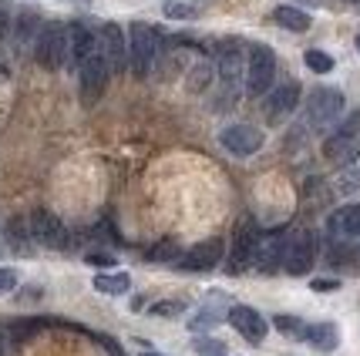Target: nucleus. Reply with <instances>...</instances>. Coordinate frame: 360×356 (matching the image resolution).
<instances>
[{
    "label": "nucleus",
    "mask_w": 360,
    "mask_h": 356,
    "mask_svg": "<svg viewBox=\"0 0 360 356\" xmlns=\"http://www.w3.org/2000/svg\"><path fill=\"white\" fill-rule=\"evenodd\" d=\"M303 61H307V67H310L314 74H330V71H333V58H330L327 51H314V47H310V51L303 54Z\"/></svg>",
    "instance_id": "nucleus-23"
},
{
    "label": "nucleus",
    "mask_w": 360,
    "mask_h": 356,
    "mask_svg": "<svg viewBox=\"0 0 360 356\" xmlns=\"http://www.w3.org/2000/svg\"><path fill=\"white\" fill-rule=\"evenodd\" d=\"M323 155L330 161H337V165H347V161H354L360 155V114H354L337 135H330L323 141Z\"/></svg>",
    "instance_id": "nucleus-6"
},
{
    "label": "nucleus",
    "mask_w": 360,
    "mask_h": 356,
    "mask_svg": "<svg viewBox=\"0 0 360 356\" xmlns=\"http://www.w3.org/2000/svg\"><path fill=\"white\" fill-rule=\"evenodd\" d=\"M105 350H108L111 356H125L122 350H118V343H115V340H105Z\"/></svg>",
    "instance_id": "nucleus-34"
},
{
    "label": "nucleus",
    "mask_w": 360,
    "mask_h": 356,
    "mask_svg": "<svg viewBox=\"0 0 360 356\" xmlns=\"http://www.w3.org/2000/svg\"><path fill=\"white\" fill-rule=\"evenodd\" d=\"M330 235H333V239H357L360 235V202L357 205H344L340 212L330 216Z\"/></svg>",
    "instance_id": "nucleus-16"
},
{
    "label": "nucleus",
    "mask_w": 360,
    "mask_h": 356,
    "mask_svg": "<svg viewBox=\"0 0 360 356\" xmlns=\"http://www.w3.org/2000/svg\"><path fill=\"white\" fill-rule=\"evenodd\" d=\"M222 252H226L222 239H205V242L188 249L186 256H179V259H182L179 265L188 269V272H209V269H216V265L222 263Z\"/></svg>",
    "instance_id": "nucleus-13"
},
{
    "label": "nucleus",
    "mask_w": 360,
    "mask_h": 356,
    "mask_svg": "<svg viewBox=\"0 0 360 356\" xmlns=\"http://www.w3.org/2000/svg\"><path fill=\"white\" fill-rule=\"evenodd\" d=\"M101 54L108 61V71L111 74H125L131 67V58H128V41L118 24H105L101 27Z\"/></svg>",
    "instance_id": "nucleus-10"
},
{
    "label": "nucleus",
    "mask_w": 360,
    "mask_h": 356,
    "mask_svg": "<svg viewBox=\"0 0 360 356\" xmlns=\"http://www.w3.org/2000/svg\"><path fill=\"white\" fill-rule=\"evenodd\" d=\"M239 71H243V51L236 44H226L219 51V78L226 81V84H233V81L239 78Z\"/></svg>",
    "instance_id": "nucleus-20"
},
{
    "label": "nucleus",
    "mask_w": 360,
    "mask_h": 356,
    "mask_svg": "<svg viewBox=\"0 0 360 356\" xmlns=\"http://www.w3.org/2000/svg\"><path fill=\"white\" fill-rule=\"evenodd\" d=\"M162 14L175 17V20H192V17H195V7H188V4H175V0H165V4H162Z\"/></svg>",
    "instance_id": "nucleus-26"
},
{
    "label": "nucleus",
    "mask_w": 360,
    "mask_h": 356,
    "mask_svg": "<svg viewBox=\"0 0 360 356\" xmlns=\"http://www.w3.org/2000/svg\"><path fill=\"white\" fill-rule=\"evenodd\" d=\"M108 61H105V54L101 51H94L88 54L84 61L78 64V81H81V101L84 105H94L101 91H105V84H108Z\"/></svg>",
    "instance_id": "nucleus-5"
},
{
    "label": "nucleus",
    "mask_w": 360,
    "mask_h": 356,
    "mask_svg": "<svg viewBox=\"0 0 360 356\" xmlns=\"http://www.w3.org/2000/svg\"><path fill=\"white\" fill-rule=\"evenodd\" d=\"M91 286L101 296H125L128 286H131V279H128L125 272H101V276H94Z\"/></svg>",
    "instance_id": "nucleus-21"
},
{
    "label": "nucleus",
    "mask_w": 360,
    "mask_h": 356,
    "mask_svg": "<svg viewBox=\"0 0 360 356\" xmlns=\"http://www.w3.org/2000/svg\"><path fill=\"white\" fill-rule=\"evenodd\" d=\"M88 263H91V265H115V256H105V252H91V256H88Z\"/></svg>",
    "instance_id": "nucleus-33"
},
{
    "label": "nucleus",
    "mask_w": 360,
    "mask_h": 356,
    "mask_svg": "<svg viewBox=\"0 0 360 356\" xmlns=\"http://www.w3.org/2000/svg\"><path fill=\"white\" fill-rule=\"evenodd\" d=\"M20 225H24V218H11V225H7V242H11L17 252H24V249H27V242H24V239L31 235V232H24Z\"/></svg>",
    "instance_id": "nucleus-24"
},
{
    "label": "nucleus",
    "mask_w": 360,
    "mask_h": 356,
    "mask_svg": "<svg viewBox=\"0 0 360 356\" xmlns=\"http://www.w3.org/2000/svg\"><path fill=\"white\" fill-rule=\"evenodd\" d=\"M216 323H222V312L216 310V306H202V310L188 319V329H192V333H205V329H212Z\"/></svg>",
    "instance_id": "nucleus-22"
},
{
    "label": "nucleus",
    "mask_w": 360,
    "mask_h": 356,
    "mask_svg": "<svg viewBox=\"0 0 360 356\" xmlns=\"http://www.w3.org/2000/svg\"><path fill=\"white\" fill-rule=\"evenodd\" d=\"M219 141H222V148H226L229 155L250 158L263 148V131L252 128V124H229V128H222L219 131Z\"/></svg>",
    "instance_id": "nucleus-8"
},
{
    "label": "nucleus",
    "mask_w": 360,
    "mask_h": 356,
    "mask_svg": "<svg viewBox=\"0 0 360 356\" xmlns=\"http://www.w3.org/2000/svg\"><path fill=\"white\" fill-rule=\"evenodd\" d=\"M14 289H17V272L7 269V265H0V296L14 293Z\"/></svg>",
    "instance_id": "nucleus-31"
},
{
    "label": "nucleus",
    "mask_w": 360,
    "mask_h": 356,
    "mask_svg": "<svg viewBox=\"0 0 360 356\" xmlns=\"http://www.w3.org/2000/svg\"><path fill=\"white\" fill-rule=\"evenodd\" d=\"M148 259H152V263H169V259H179V246H175V242H158L155 249H148Z\"/></svg>",
    "instance_id": "nucleus-28"
},
{
    "label": "nucleus",
    "mask_w": 360,
    "mask_h": 356,
    "mask_svg": "<svg viewBox=\"0 0 360 356\" xmlns=\"http://www.w3.org/2000/svg\"><path fill=\"white\" fill-rule=\"evenodd\" d=\"M344 91H337V88H316L310 94V105H307V114H310V124L314 128H327L333 124L340 114H344Z\"/></svg>",
    "instance_id": "nucleus-7"
},
{
    "label": "nucleus",
    "mask_w": 360,
    "mask_h": 356,
    "mask_svg": "<svg viewBox=\"0 0 360 356\" xmlns=\"http://www.w3.org/2000/svg\"><path fill=\"white\" fill-rule=\"evenodd\" d=\"M212 64H199L195 71H192V81H188V91H202V88H209V81H212Z\"/></svg>",
    "instance_id": "nucleus-25"
},
{
    "label": "nucleus",
    "mask_w": 360,
    "mask_h": 356,
    "mask_svg": "<svg viewBox=\"0 0 360 356\" xmlns=\"http://www.w3.org/2000/svg\"><path fill=\"white\" fill-rule=\"evenodd\" d=\"M4 34H7V17H4V11H0V41H4Z\"/></svg>",
    "instance_id": "nucleus-35"
},
{
    "label": "nucleus",
    "mask_w": 360,
    "mask_h": 356,
    "mask_svg": "<svg viewBox=\"0 0 360 356\" xmlns=\"http://www.w3.org/2000/svg\"><path fill=\"white\" fill-rule=\"evenodd\" d=\"M145 356H158V353H145Z\"/></svg>",
    "instance_id": "nucleus-38"
},
{
    "label": "nucleus",
    "mask_w": 360,
    "mask_h": 356,
    "mask_svg": "<svg viewBox=\"0 0 360 356\" xmlns=\"http://www.w3.org/2000/svg\"><path fill=\"white\" fill-rule=\"evenodd\" d=\"M283 239H286V235H259L256 259H252V265H256L259 272H276L283 265Z\"/></svg>",
    "instance_id": "nucleus-15"
},
{
    "label": "nucleus",
    "mask_w": 360,
    "mask_h": 356,
    "mask_svg": "<svg viewBox=\"0 0 360 356\" xmlns=\"http://www.w3.org/2000/svg\"><path fill=\"white\" fill-rule=\"evenodd\" d=\"M0 356H7V343H4V336H0Z\"/></svg>",
    "instance_id": "nucleus-36"
},
{
    "label": "nucleus",
    "mask_w": 360,
    "mask_h": 356,
    "mask_svg": "<svg viewBox=\"0 0 360 356\" xmlns=\"http://www.w3.org/2000/svg\"><path fill=\"white\" fill-rule=\"evenodd\" d=\"M273 78H276V54L269 51L266 44L250 47V64H246V91L252 98L266 94L273 88Z\"/></svg>",
    "instance_id": "nucleus-4"
},
{
    "label": "nucleus",
    "mask_w": 360,
    "mask_h": 356,
    "mask_svg": "<svg viewBox=\"0 0 360 356\" xmlns=\"http://www.w3.org/2000/svg\"><path fill=\"white\" fill-rule=\"evenodd\" d=\"M256 246H259V232H256V225H252L250 218H246V222H239V229H236V235H233V256H229V269H233V272L250 269L252 259H256Z\"/></svg>",
    "instance_id": "nucleus-11"
},
{
    "label": "nucleus",
    "mask_w": 360,
    "mask_h": 356,
    "mask_svg": "<svg viewBox=\"0 0 360 356\" xmlns=\"http://www.w3.org/2000/svg\"><path fill=\"white\" fill-rule=\"evenodd\" d=\"M310 289H314V293H333V289H340V282H337V279H314Z\"/></svg>",
    "instance_id": "nucleus-32"
},
{
    "label": "nucleus",
    "mask_w": 360,
    "mask_h": 356,
    "mask_svg": "<svg viewBox=\"0 0 360 356\" xmlns=\"http://www.w3.org/2000/svg\"><path fill=\"white\" fill-rule=\"evenodd\" d=\"M31 239L37 246H47V249H64L68 246V229L64 222L54 212L47 209H34L31 212Z\"/></svg>",
    "instance_id": "nucleus-9"
},
{
    "label": "nucleus",
    "mask_w": 360,
    "mask_h": 356,
    "mask_svg": "<svg viewBox=\"0 0 360 356\" xmlns=\"http://www.w3.org/2000/svg\"><path fill=\"white\" fill-rule=\"evenodd\" d=\"M273 326L280 329V333H286V336H303V319H297V316H276L273 319Z\"/></svg>",
    "instance_id": "nucleus-27"
},
{
    "label": "nucleus",
    "mask_w": 360,
    "mask_h": 356,
    "mask_svg": "<svg viewBox=\"0 0 360 356\" xmlns=\"http://www.w3.org/2000/svg\"><path fill=\"white\" fill-rule=\"evenodd\" d=\"M297 105H300V84L297 81H286V84H280L276 91L269 94L266 118L269 121H280V118H286L290 111H297Z\"/></svg>",
    "instance_id": "nucleus-14"
},
{
    "label": "nucleus",
    "mask_w": 360,
    "mask_h": 356,
    "mask_svg": "<svg viewBox=\"0 0 360 356\" xmlns=\"http://www.w3.org/2000/svg\"><path fill=\"white\" fill-rule=\"evenodd\" d=\"M179 312H186V306L175 303V299H162V303L152 306V316H165V319H172V316H179Z\"/></svg>",
    "instance_id": "nucleus-29"
},
{
    "label": "nucleus",
    "mask_w": 360,
    "mask_h": 356,
    "mask_svg": "<svg viewBox=\"0 0 360 356\" xmlns=\"http://www.w3.org/2000/svg\"><path fill=\"white\" fill-rule=\"evenodd\" d=\"M68 51H71V47H68V27H61V24H44L41 34L34 37V58H37V64H41L44 71L64 67Z\"/></svg>",
    "instance_id": "nucleus-3"
},
{
    "label": "nucleus",
    "mask_w": 360,
    "mask_h": 356,
    "mask_svg": "<svg viewBox=\"0 0 360 356\" xmlns=\"http://www.w3.org/2000/svg\"><path fill=\"white\" fill-rule=\"evenodd\" d=\"M195 353L199 356H226V343L222 340H195Z\"/></svg>",
    "instance_id": "nucleus-30"
},
{
    "label": "nucleus",
    "mask_w": 360,
    "mask_h": 356,
    "mask_svg": "<svg viewBox=\"0 0 360 356\" xmlns=\"http://www.w3.org/2000/svg\"><path fill=\"white\" fill-rule=\"evenodd\" d=\"M68 47H71V54H75V61H84L88 54H94L98 51V44H94V34L84 27V24H71L68 27Z\"/></svg>",
    "instance_id": "nucleus-18"
},
{
    "label": "nucleus",
    "mask_w": 360,
    "mask_h": 356,
    "mask_svg": "<svg viewBox=\"0 0 360 356\" xmlns=\"http://www.w3.org/2000/svg\"><path fill=\"white\" fill-rule=\"evenodd\" d=\"M357 51H360V34H357Z\"/></svg>",
    "instance_id": "nucleus-37"
},
{
    "label": "nucleus",
    "mask_w": 360,
    "mask_h": 356,
    "mask_svg": "<svg viewBox=\"0 0 360 356\" xmlns=\"http://www.w3.org/2000/svg\"><path fill=\"white\" fill-rule=\"evenodd\" d=\"M273 20L280 24V27H286V31H310V14L307 11H300V7H290V4H283V7H276L273 11Z\"/></svg>",
    "instance_id": "nucleus-19"
},
{
    "label": "nucleus",
    "mask_w": 360,
    "mask_h": 356,
    "mask_svg": "<svg viewBox=\"0 0 360 356\" xmlns=\"http://www.w3.org/2000/svg\"><path fill=\"white\" fill-rule=\"evenodd\" d=\"M158 31L152 24H145V20H135L131 24V31H128V58H131V71H135V78H148L152 74V64L158 58Z\"/></svg>",
    "instance_id": "nucleus-1"
},
{
    "label": "nucleus",
    "mask_w": 360,
    "mask_h": 356,
    "mask_svg": "<svg viewBox=\"0 0 360 356\" xmlns=\"http://www.w3.org/2000/svg\"><path fill=\"white\" fill-rule=\"evenodd\" d=\"M316 263V235L310 229H297L283 239V269L290 276H307Z\"/></svg>",
    "instance_id": "nucleus-2"
},
{
    "label": "nucleus",
    "mask_w": 360,
    "mask_h": 356,
    "mask_svg": "<svg viewBox=\"0 0 360 356\" xmlns=\"http://www.w3.org/2000/svg\"><path fill=\"white\" fill-rule=\"evenodd\" d=\"M303 340L310 343L314 350H320V353H333L340 346V329L333 323H314L303 329Z\"/></svg>",
    "instance_id": "nucleus-17"
},
{
    "label": "nucleus",
    "mask_w": 360,
    "mask_h": 356,
    "mask_svg": "<svg viewBox=\"0 0 360 356\" xmlns=\"http://www.w3.org/2000/svg\"><path fill=\"white\" fill-rule=\"evenodd\" d=\"M226 319L233 323V329L243 336V340H250V343H263V340H266L269 323L263 319V312H256L252 306H229Z\"/></svg>",
    "instance_id": "nucleus-12"
}]
</instances>
